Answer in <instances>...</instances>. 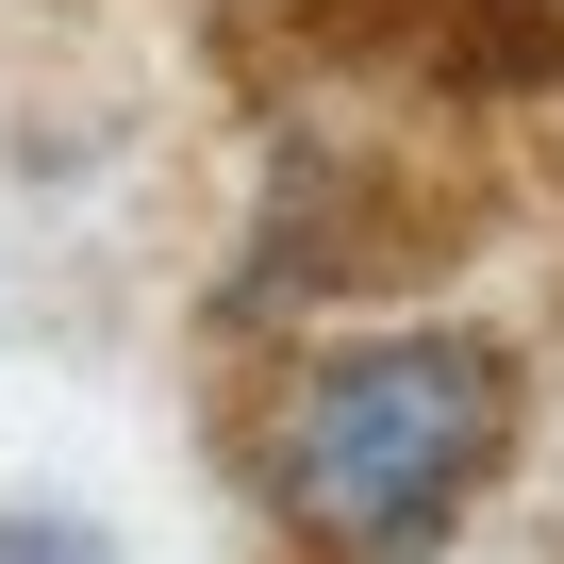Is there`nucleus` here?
<instances>
[{
  "mask_svg": "<svg viewBox=\"0 0 564 564\" xmlns=\"http://www.w3.org/2000/svg\"><path fill=\"white\" fill-rule=\"evenodd\" d=\"M498 448H514V366L481 333H366V349L300 366V399L265 432V481L333 564H415L498 481Z\"/></svg>",
  "mask_w": 564,
  "mask_h": 564,
  "instance_id": "obj_1",
  "label": "nucleus"
},
{
  "mask_svg": "<svg viewBox=\"0 0 564 564\" xmlns=\"http://www.w3.org/2000/svg\"><path fill=\"white\" fill-rule=\"evenodd\" d=\"M0 564H117L84 514H0Z\"/></svg>",
  "mask_w": 564,
  "mask_h": 564,
  "instance_id": "obj_2",
  "label": "nucleus"
}]
</instances>
